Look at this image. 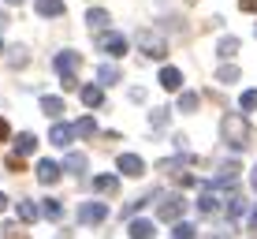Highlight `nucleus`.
Returning <instances> with one entry per match:
<instances>
[{
	"label": "nucleus",
	"mask_w": 257,
	"mask_h": 239,
	"mask_svg": "<svg viewBox=\"0 0 257 239\" xmlns=\"http://www.w3.org/2000/svg\"><path fill=\"white\" fill-rule=\"evenodd\" d=\"M224 142L231 149H246L250 146V120L238 116V112H227L224 116Z\"/></svg>",
	"instance_id": "obj_1"
},
{
	"label": "nucleus",
	"mask_w": 257,
	"mask_h": 239,
	"mask_svg": "<svg viewBox=\"0 0 257 239\" xmlns=\"http://www.w3.org/2000/svg\"><path fill=\"white\" fill-rule=\"evenodd\" d=\"M138 49L146 52L149 60H164L168 56V41L161 34H153V30H138Z\"/></svg>",
	"instance_id": "obj_2"
},
{
	"label": "nucleus",
	"mask_w": 257,
	"mask_h": 239,
	"mask_svg": "<svg viewBox=\"0 0 257 239\" xmlns=\"http://www.w3.org/2000/svg\"><path fill=\"white\" fill-rule=\"evenodd\" d=\"M108 220V202H82L78 206V224H104Z\"/></svg>",
	"instance_id": "obj_3"
},
{
	"label": "nucleus",
	"mask_w": 257,
	"mask_h": 239,
	"mask_svg": "<svg viewBox=\"0 0 257 239\" xmlns=\"http://www.w3.org/2000/svg\"><path fill=\"white\" fill-rule=\"evenodd\" d=\"M183 209H187V198H183V194H164L157 213H161V220H179Z\"/></svg>",
	"instance_id": "obj_4"
},
{
	"label": "nucleus",
	"mask_w": 257,
	"mask_h": 239,
	"mask_svg": "<svg viewBox=\"0 0 257 239\" xmlns=\"http://www.w3.org/2000/svg\"><path fill=\"white\" fill-rule=\"evenodd\" d=\"M220 209V194H216V187H212V183H205V187H201V194H198V213L201 217H212Z\"/></svg>",
	"instance_id": "obj_5"
},
{
	"label": "nucleus",
	"mask_w": 257,
	"mask_h": 239,
	"mask_svg": "<svg viewBox=\"0 0 257 239\" xmlns=\"http://www.w3.org/2000/svg\"><path fill=\"white\" fill-rule=\"evenodd\" d=\"M97 45L108 52V56H123V52H127V38L116 34V30H108V34H101V38H97Z\"/></svg>",
	"instance_id": "obj_6"
},
{
	"label": "nucleus",
	"mask_w": 257,
	"mask_h": 239,
	"mask_svg": "<svg viewBox=\"0 0 257 239\" xmlns=\"http://www.w3.org/2000/svg\"><path fill=\"white\" fill-rule=\"evenodd\" d=\"M78 64H82V56H78V52H60V56L52 60V67L60 71V78H71V75L78 71Z\"/></svg>",
	"instance_id": "obj_7"
},
{
	"label": "nucleus",
	"mask_w": 257,
	"mask_h": 239,
	"mask_svg": "<svg viewBox=\"0 0 257 239\" xmlns=\"http://www.w3.org/2000/svg\"><path fill=\"white\" fill-rule=\"evenodd\" d=\"M116 168H119L123 176H135V180H138V176L146 172V161H142L138 153H119V161H116Z\"/></svg>",
	"instance_id": "obj_8"
},
{
	"label": "nucleus",
	"mask_w": 257,
	"mask_h": 239,
	"mask_svg": "<svg viewBox=\"0 0 257 239\" xmlns=\"http://www.w3.org/2000/svg\"><path fill=\"white\" fill-rule=\"evenodd\" d=\"M38 180L45 183V187H52V183L60 180V165L49 161V157H45V161H38Z\"/></svg>",
	"instance_id": "obj_9"
},
{
	"label": "nucleus",
	"mask_w": 257,
	"mask_h": 239,
	"mask_svg": "<svg viewBox=\"0 0 257 239\" xmlns=\"http://www.w3.org/2000/svg\"><path fill=\"white\" fill-rule=\"evenodd\" d=\"M71 138H75V131H71L67 123H56V127L49 131V142L52 146H71Z\"/></svg>",
	"instance_id": "obj_10"
},
{
	"label": "nucleus",
	"mask_w": 257,
	"mask_h": 239,
	"mask_svg": "<svg viewBox=\"0 0 257 239\" xmlns=\"http://www.w3.org/2000/svg\"><path fill=\"white\" fill-rule=\"evenodd\" d=\"M127 235H131V239H153V235H157V228L149 224V220H131Z\"/></svg>",
	"instance_id": "obj_11"
},
{
	"label": "nucleus",
	"mask_w": 257,
	"mask_h": 239,
	"mask_svg": "<svg viewBox=\"0 0 257 239\" xmlns=\"http://www.w3.org/2000/svg\"><path fill=\"white\" fill-rule=\"evenodd\" d=\"M93 187L101 191V194H108V198H112V194H119V180H116V176H97V180H93Z\"/></svg>",
	"instance_id": "obj_12"
},
{
	"label": "nucleus",
	"mask_w": 257,
	"mask_h": 239,
	"mask_svg": "<svg viewBox=\"0 0 257 239\" xmlns=\"http://www.w3.org/2000/svg\"><path fill=\"white\" fill-rule=\"evenodd\" d=\"M161 86H164V90H179V86H183L179 67H164V71H161Z\"/></svg>",
	"instance_id": "obj_13"
},
{
	"label": "nucleus",
	"mask_w": 257,
	"mask_h": 239,
	"mask_svg": "<svg viewBox=\"0 0 257 239\" xmlns=\"http://www.w3.org/2000/svg\"><path fill=\"white\" fill-rule=\"evenodd\" d=\"M15 217H19L23 224H34V220L41 217V209L34 206V202H19V209H15Z\"/></svg>",
	"instance_id": "obj_14"
},
{
	"label": "nucleus",
	"mask_w": 257,
	"mask_h": 239,
	"mask_svg": "<svg viewBox=\"0 0 257 239\" xmlns=\"http://www.w3.org/2000/svg\"><path fill=\"white\" fill-rule=\"evenodd\" d=\"M101 101H104V90H101V86H82V105H86V109H97Z\"/></svg>",
	"instance_id": "obj_15"
},
{
	"label": "nucleus",
	"mask_w": 257,
	"mask_h": 239,
	"mask_svg": "<svg viewBox=\"0 0 257 239\" xmlns=\"http://www.w3.org/2000/svg\"><path fill=\"white\" fill-rule=\"evenodd\" d=\"M86 23H90L93 30H104V26H108V12H104V8H90V12H86Z\"/></svg>",
	"instance_id": "obj_16"
},
{
	"label": "nucleus",
	"mask_w": 257,
	"mask_h": 239,
	"mask_svg": "<svg viewBox=\"0 0 257 239\" xmlns=\"http://www.w3.org/2000/svg\"><path fill=\"white\" fill-rule=\"evenodd\" d=\"M38 15H64V0H38Z\"/></svg>",
	"instance_id": "obj_17"
},
{
	"label": "nucleus",
	"mask_w": 257,
	"mask_h": 239,
	"mask_svg": "<svg viewBox=\"0 0 257 239\" xmlns=\"http://www.w3.org/2000/svg\"><path fill=\"white\" fill-rule=\"evenodd\" d=\"M71 131H75V135H82V138H93V135H97V123H93V116H82Z\"/></svg>",
	"instance_id": "obj_18"
},
{
	"label": "nucleus",
	"mask_w": 257,
	"mask_h": 239,
	"mask_svg": "<svg viewBox=\"0 0 257 239\" xmlns=\"http://www.w3.org/2000/svg\"><path fill=\"white\" fill-rule=\"evenodd\" d=\"M86 165H90V161H86L82 153H67V161H64V168H67V172H75V176H82Z\"/></svg>",
	"instance_id": "obj_19"
},
{
	"label": "nucleus",
	"mask_w": 257,
	"mask_h": 239,
	"mask_svg": "<svg viewBox=\"0 0 257 239\" xmlns=\"http://www.w3.org/2000/svg\"><path fill=\"white\" fill-rule=\"evenodd\" d=\"M15 149H19V157L34 153V149H38V138H34V135H19V138H15Z\"/></svg>",
	"instance_id": "obj_20"
},
{
	"label": "nucleus",
	"mask_w": 257,
	"mask_h": 239,
	"mask_svg": "<svg viewBox=\"0 0 257 239\" xmlns=\"http://www.w3.org/2000/svg\"><path fill=\"white\" fill-rule=\"evenodd\" d=\"M198 105H201V97L194 94V90H187V94L179 97V112H194V109H198Z\"/></svg>",
	"instance_id": "obj_21"
},
{
	"label": "nucleus",
	"mask_w": 257,
	"mask_h": 239,
	"mask_svg": "<svg viewBox=\"0 0 257 239\" xmlns=\"http://www.w3.org/2000/svg\"><path fill=\"white\" fill-rule=\"evenodd\" d=\"M97 78H101L104 86H112V83H119V67H108V64H101V71H97Z\"/></svg>",
	"instance_id": "obj_22"
},
{
	"label": "nucleus",
	"mask_w": 257,
	"mask_h": 239,
	"mask_svg": "<svg viewBox=\"0 0 257 239\" xmlns=\"http://www.w3.org/2000/svg\"><path fill=\"white\" fill-rule=\"evenodd\" d=\"M41 213H45L49 220H60V217H64V206H60V202H56V198H49V202H45V206H41Z\"/></svg>",
	"instance_id": "obj_23"
},
{
	"label": "nucleus",
	"mask_w": 257,
	"mask_h": 239,
	"mask_svg": "<svg viewBox=\"0 0 257 239\" xmlns=\"http://www.w3.org/2000/svg\"><path fill=\"white\" fill-rule=\"evenodd\" d=\"M172 239H194V224H187V220H175Z\"/></svg>",
	"instance_id": "obj_24"
},
{
	"label": "nucleus",
	"mask_w": 257,
	"mask_h": 239,
	"mask_svg": "<svg viewBox=\"0 0 257 239\" xmlns=\"http://www.w3.org/2000/svg\"><path fill=\"white\" fill-rule=\"evenodd\" d=\"M41 109H45L49 116H60V112H64V101H60V97H41Z\"/></svg>",
	"instance_id": "obj_25"
},
{
	"label": "nucleus",
	"mask_w": 257,
	"mask_h": 239,
	"mask_svg": "<svg viewBox=\"0 0 257 239\" xmlns=\"http://www.w3.org/2000/svg\"><path fill=\"white\" fill-rule=\"evenodd\" d=\"M246 209V202H242V194H231V198H227V217H238Z\"/></svg>",
	"instance_id": "obj_26"
},
{
	"label": "nucleus",
	"mask_w": 257,
	"mask_h": 239,
	"mask_svg": "<svg viewBox=\"0 0 257 239\" xmlns=\"http://www.w3.org/2000/svg\"><path fill=\"white\" fill-rule=\"evenodd\" d=\"M238 105H242V112H253L257 109V90H246L242 97H238Z\"/></svg>",
	"instance_id": "obj_27"
},
{
	"label": "nucleus",
	"mask_w": 257,
	"mask_h": 239,
	"mask_svg": "<svg viewBox=\"0 0 257 239\" xmlns=\"http://www.w3.org/2000/svg\"><path fill=\"white\" fill-rule=\"evenodd\" d=\"M238 52V38H224L220 41V56H235Z\"/></svg>",
	"instance_id": "obj_28"
},
{
	"label": "nucleus",
	"mask_w": 257,
	"mask_h": 239,
	"mask_svg": "<svg viewBox=\"0 0 257 239\" xmlns=\"http://www.w3.org/2000/svg\"><path fill=\"white\" fill-rule=\"evenodd\" d=\"M220 83H238V67H235V64L220 67Z\"/></svg>",
	"instance_id": "obj_29"
},
{
	"label": "nucleus",
	"mask_w": 257,
	"mask_h": 239,
	"mask_svg": "<svg viewBox=\"0 0 257 239\" xmlns=\"http://www.w3.org/2000/svg\"><path fill=\"white\" fill-rule=\"evenodd\" d=\"M26 64V52L23 49H15V56H12V67H23Z\"/></svg>",
	"instance_id": "obj_30"
},
{
	"label": "nucleus",
	"mask_w": 257,
	"mask_h": 239,
	"mask_svg": "<svg viewBox=\"0 0 257 239\" xmlns=\"http://www.w3.org/2000/svg\"><path fill=\"white\" fill-rule=\"evenodd\" d=\"M60 86H64V90H78V78L71 75V78H60Z\"/></svg>",
	"instance_id": "obj_31"
},
{
	"label": "nucleus",
	"mask_w": 257,
	"mask_h": 239,
	"mask_svg": "<svg viewBox=\"0 0 257 239\" xmlns=\"http://www.w3.org/2000/svg\"><path fill=\"white\" fill-rule=\"evenodd\" d=\"M8 168H12V172H23V157H8Z\"/></svg>",
	"instance_id": "obj_32"
},
{
	"label": "nucleus",
	"mask_w": 257,
	"mask_h": 239,
	"mask_svg": "<svg viewBox=\"0 0 257 239\" xmlns=\"http://www.w3.org/2000/svg\"><path fill=\"white\" fill-rule=\"evenodd\" d=\"M238 8L242 12H257V0H238Z\"/></svg>",
	"instance_id": "obj_33"
},
{
	"label": "nucleus",
	"mask_w": 257,
	"mask_h": 239,
	"mask_svg": "<svg viewBox=\"0 0 257 239\" xmlns=\"http://www.w3.org/2000/svg\"><path fill=\"white\" fill-rule=\"evenodd\" d=\"M8 135H12V127H8V120H0V142H4Z\"/></svg>",
	"instance_id": "obj_34"
},
{
	"label": "nucleus",
	"mask_w": 257,
	"mask_h": 239,
	"mask_svg": "<svg viewBox=\"0 0 257 239\" xmlns=\"http://www.w3.org/2000/svg\"><path fill=\"white\" fill-rule=\"evenodd\" d=\"M250 228H253V232H257V206L250 209Z\"/></svg>",
	"instance_id": "obj_35"
},
{
	"label": "nucleus",
	"mask_w": 257,
	"mask_h": 239,
	"mask_svg": "<svg viewBox=\"0 0 257 239\" xmlns=\"http://www.w3.org/2000/svg\"><path fill=\"white\" fill-rule=\"evenodd\" d=\"M250 183H253V191H257V168H253V172H250Z\"/></svg>",
	"instance_id": "obj_36"
},
{
	"label": "nucleus",
	"mask_w": 257,
	"mask_h": 239,
	"mask_svg": "<svg viewBox=\"0 0 257 239\" xmlns=\"http://www.w3.org/2000/svg\"><path fill=\"white\" fill-rule=\"evenodd\" d=\"M0 209H8V198H4V194H0Z\"/></svg>",
	"instance_id": "obj_37"
},
{
	"label": "nucleus",
	"mask_w": 257,
	"mask_h": 239,
	"mask_svg": "<svg viewBox=\"0 0 257 239\" xmlns=\"http://www.w3.org/2000/svg\"><path fill=\"white\" fill-rule=\"evenodd\" d=\"M0 26H8V15H4V12H0Z\"/></svg>",
	"instance_id": "obj_38"
},
{
	"label": "nucleus",
	"mask_w": 257,
	"mask_h": 239,
	"mask_svg": "<svg viewBox=\"0 0 257 239\" xmlns=\"http://www.w3.org/2000/svg\"><path fill=\"white\" fill-rule=\"evenodd\" d=\"M8 4H19V0H8Z\"/></svg>",
	"instance_id": "obj_39"
},
{
	"label": "nucleus",
	"mask_w": 257,
	"mask_h": 239,
	"mask_svg": "<svg viewBox=\"0 0 257 239\" xmlns=\"http://www.w3.org/2000/svg\"><path fill=\"white\" fill-rule=\"evenodd\" d=\"M0 52H4V41H0Z\"/></svg>",
	"instance_id": "obj_40"
}]
</instances>
